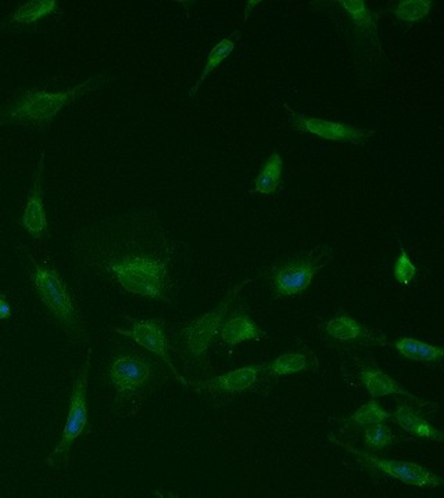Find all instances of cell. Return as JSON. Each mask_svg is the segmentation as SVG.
<instances>
[{
    "label": "cell",
    "mask_w": 444,
    "mask_h": 498,
    "mask_svg": "<svg viewBox=\"0 0 444 498\" xmlns=\"http://www.w3.org/2000/svg\"><path fill=\"white\" fill-rule=\"evenodd\" d=\"M83 266L107 275L131 294L173 303L179 248L155 209L106 217L74 234Z\"/></svg>",
    "instance_id": "6da1fadb"
},
{
    "label": "cell",
    "mask_w": 444,
    "mask_h": 498,
    "mask_svg": "<svg viewBox=\"0 0 444 498\" xmlns=\"http://www.w3.org/2000/svg\"><path fill=\"white\" fill-rule=\"evenodd\" d=\"M335 257L329 245H318L309 251L299 252L275 263L269 272V284L277 298L302 294L312 284L315 275L322 272Z\"/></svg>",
    "instance_id": "7a4b0ae2"
},
{
    "label": "cell",
    "mask_w": 444,
    "mask_h": 498,
    "mask_svg": "<svg viewBox=\"0 0 444 498\" xmlns=\"http://www.w3.org/2000/svg\"><path fill=\"white\" fill-rule=\"evenodd\" d=\"M98 78H88L73 89L63 93H49L45 90H30L16 105L4 114H0V123H24V125H45L49 123L63 108L73 101L87 95L99 86Z\"/></svg>",
    "instance_id": "3957f363"
},
{
    "label": "cell",
    "mask_w": 444,
    "mask_h": 498,
    "mask_svg": "<svg viewBox=\"0 0 444 498\" xmlns=\"http://www.w3.org/2000/svg\"><path fill=\"white\" fill-rule=\"evenodd\" d=\"M28 257L34 265L32 280L39 292L40 300L65 333L77 335L82 330V321L72 291L68 290L62 277L55 270L42 266L31 254H28Z\"/></svg>",
    "instance_id": "277c9868"
},
{
    "label": "cell",
    "mask_w": 444,
    "mask_h": 498,
    "mask_svg": "<svg viewBox=\"0 0 444 498\" xmlns=\"http://www.w3.org/2000/svg\"><path fill=\"white\" fill-rule=\"evenodd\" d=\"M156 376L158 364L139 350L123 353L110 366L111 385L115 386L120 401H132L145 396L155 385Z\"/></svg>",
    "instance_id": "5b68a950"
},
{
    "label": "cell",
    "mask_w": 444,
    "mask_h": 498,
    "mask_svg": "<svg viewBox=\"0 0 444 498\" xmlns=\"http://www.w3.org/2000/svg\"><path fill=\"white\" fill-rule=\"evenodd\" d=\"M252 282L253 280L249 278L246 282H242L241 284L234 287V290H231L226 300H222L216 309L210 310L198 320L192 321L191 325H186L181 331L179 341L185 348L188 356H191L192 360L198 361V363L206 360L214 336L219 333L224 318L229 313V308L238 297L239 292Z\"/></svg>",
    "instance_id": "8992f818"
},
{
    "label": "cell",
    "mask_w": 444,
    "mask_h": 498,
    "mask_svg": "<svg viewBox=\"0 0 444 498\" xmlns=\"http://www.w3.org/2000/svg\"><path fill=\"white\" fill-rule=\"evenodd\" d=\"M90 353L88 350L87 361L83 364L80 373L75 374L73 381L72 401H70V411H68L67 421H65L64 431H63L62 441L53 450L49 457V462L56 459H63L67 456V452L73 446L77 437L82 434L88 421V374L90 367Z\"/></svg>",
    "instance_id": "52a82bcc"
},
{
    "label": "cell",
    "mask_w": 444,
    "mask_h": 498,
    "mask_svg": "<svg viewBox=\"0 0 444 498\" xmlns=\"http://www.w3.org/2000/svg\"><path fill=\"white\" fill-rule=\"evenodd\" d=\"M329 439L357 456L363 461V464L367 465V467L377 469V471L382 472L388 477L407 483V485H413L416 487H438L443 482L440 477L429 472L426 468L421 467V465L413 464V462L396 461V460L378 459L370 452H361V450L354 449L349 444L337 441L333 436H329Z\"/></svg>",
    "instance_id": "ba28073f"
},
{
    "label": "cell",
    "mask_w": 444,
    "mask_h": 498,
    "mask_svg": "<svg viewBox=\"0 0 444 498\" xmlns=\"http://www.w3.org/2000/svg\"><path fill=\"white\" fill-rule=\"evenodd\" d=\"M284 108L286 110L287 116H289V123L292 128L302 131V133L320 136V138L327 139V140L363 146L375 133L373 131L355 128L353 125L320 120V118H312V116L310 118V116L303 115V114H297L287 105H285Z\"/></svg>",
    "instance_id": "9c48e42d"
},
{
    "label": "cell",
    "mask_w": 444,
    "mask_h": 498,
    "mask_svg": "<svg viewBox=\"0 0 444 498\" xmlns=\"http://www.w3.org/2000/svg\"><path fill=\"white\" fill-rule=\"evenodd\" d=\"M121 335L128 336L135 341L139 346H142L146 350L155 353L166 364L179 383L188 386V381L184 378L176 370L170 355H168V343H166V330H164V321L160 318H150V320H132L131 330H117Z\"/></svg>",
    "instance_id": "30bf717a"
},
{
    "label": "cell",
    "mask_w": 444,
    "mask_h": 498,
    "mask_svg": "<svg viewBox=\"0 0 444 498\" xmlns=\"http://www.w3.org/2000/svg\"><path fill=\"white\" fill-rule=\"evenodd\" d=\"M45 150L40 151L39 161H38L37 171L34 173V183H32L31 193L28 197L27 207L21 217V224L32 237L39 239L47 229V211L44 205V169Z\"/></svg>",
    "instance_id": "8fae6325"
},
{
    "label": "cell",
    "mask_w": 444,
    "mask_h": 498,
    "mask_svg": "<svg viewBox=\"0 0 444 498\" xmlns=\"http://www.w3.org/2000/svg\"><path fill=\"white\" fill-rule=\"evenodd\" d=\"M264 367L250 366L238 368L216 378L203 379V381H188V386L196 391L211 392V393L235 394L249 391L256 385L257 379L261 376Z\"/></svg>",
    "instance_id": "7c38bea8"
},
{
    "label": "cell",
    "mask_w": 444,
    "mask_h": 498,
    "mask_svg": "<svg viewBox=\"0 0 444 498\" xmlns=\"http://www.w3.org/2000/svg\"><path fill=\"white\" fill-rule=\"evenodd\" d=\"M266 333L256 325L252 318L247 317L243 313L232 316L228 320L222 323L219 328V336L221 340L229 346L238 345L250 340H261Z\"/></svg>",
    "instance_id": "4fadbf2b"
},
{
    "label": "cell",
    "mask_w": 444,
    "mask_h": 498,
    "mask_svg": "<svg viewBox=\"0 0 444 498\" xmlns=\"http://www.w3.org/2000/svg\"><path fill=\"white\" fill-rule=\"evenodd\" d=\"M361 381L364 384L367 391L370 392L371 398L372 399L382 398V396H388V394H400V396H405V398L415 401L420 406H428L429 404L428 401H421L420 398H416L410 392L405 391L396 383L395 379L390 378V376H386L385 373L377 370V368L367 370L361 374Z\"/></svg>",
    "instance_id": "5bb4252c"
},
{
    "label": "cell",
    "mask_w": 444,
    "mask_h": 498,
    "mask_svg": "<svg viewBox=\"0 0 444 498\" xmlns=\"http://www.w3.org/2000/svg\"><path fill=\"white\" fill-rule=\"evenodd\" d=\"M392 418L395 419L396 424L400 425V428L414 436L428 437V439L438 442L443 441V434L433 428L432 425H429L425 419L421 418L415 413V409L408 404L397 406L395 414H392Z\"/></svg>",
    "instance_id": "9a60e30c"
},
{
    "label": "cell",
    "mask_w": 444,
    "mask_h": 498,
    "mask_svg": "<svg viewBox=\"0 0 444 498\" xmlns=\"http://www.w3.org/2000/svg\"><path fill=\"white\" fill-rule=\"evenodd\" d=\"M282 171H284V161H282L281 156L275 151L260 171L252 193L266 194V196L275 193L281 184Z\"/></svg>",
    "instance_id": "2e32d148"
},
{
    "label": "cell",
    "mask_w": 444,
    "mask_h": 498,
    "mask_svg": "<svg viewBox=\"0 0 444 498\" xmlns=\"http://www.w3.org/2000/svg\"><path fill=\"white\" fill-rule=\"evenodd\" d=\"M310 368H312V361H310L309 356L304 355L302 351H287L264 367V371L269 376H285L302 373Z\"/></svg>",
    "instance_id": "e0dca14e"
},
{
    "label": "cell",
    "mask_w": 444,
    "mask_h": 498,
    "mask_svg": "<svg viewBox=\"0 0 444 498\" xmlns=\"http://www.w3.org/2000/svg\"><path fill=\"white\" fill-rule=\"evenodd\" d=\"M396 348L405 358L415 361H440L444 356L441 346L429 345L414 338H401L396 342Z\"/></svg>",
    "instance_id": "ac0fdd59"
},
{
    "label": "cell",
    "mask_w": 444,
    "mask_h": 498,
    "mask_svg": "<svg viewBox=\"0 0 444 498\" xmlns=\"http://www.w3.org/2000/svg\"><path fill=\"white\" fill-rule=\"evenodd\" d=\"M238 34L239 31H235V34L231 35V37L219 40V42L217 43L216 47L211 50L210 55H209V58H207V63L206 65H204V70L203 72H201V78H199L196 85H194L193 88H192L191 92H189V97H194V95L199 92V88H201V83L206 80V78L209 77L211 72H214V71L217 70V67H218V65L221 64V63L224 62V60H226V58L228 57L232 52H234L235 45H236L234 37H236Z\"/></svg>",
    "instance_id": "d6986e66"
},
{
    "label": "cell",
    "mask_w": 444,
    "mask_h": 498,
    "mask_svg": "<svg viewBox=\"0 0 444 498\" xmlns=\"http://www.w3.org/2000/svg\"><path fill=\"white\" fill-rule=\"evenodd\" d=\"M392 418V413H388L382 409L375 399H371L367 404L360 407V409L347 419L350 426L353 428H361V426H370V425L382 424L386 419Z\"/></svg>",
    "instance_id": "ffe728a7"
},
{
    "label": "cell",
    "mask_w": 444,
    "mask_h": 498,
    "mask_svg": "<svg viewBox=\"0 0 444 498\" xmlns=\"http://www.w3.org/2000/svg\"><path fill=\"white\" fill-rule=\"evenodd\" d=\"M55 0H40V2H30L22 4L16 14L13 17V21L17 24H34L38 20L49 16L56 10Z\"/></svg>",
    "instance_id": "44dd1931"
},
{
    "label": "cell",
    "mask_w": 444,
    "mask_h": 498,
    "mask_svg": "<svg viewBox=\"0 0 444 498\" xmlns=\"http://www.w3.org/2000/svg\"><path fill=\"white\" fill-rule=\"evenodd\" d=\"M327 333L335 340L350 342V341L360 338L363 327L354 318L349 317V316H339V317L328 321Z\"/></svg>",
    "instance_id": "7402d4cb"
},
{
    "label": "cell",
    "mask_w": 444,
    "mask_h": 498,
    "mask_svg": "<svg viewBox=\"0 0 444 498\" xmlns=\"http://www.w3.org/2000/svg\"><path fill=\"white\" fill-rule=\"evenodd\" d=\"M432 2L429 0H411V2H401L395 7V16L400 21L414 22L423 17L431 12Z\"/></svg>",
    "instance_id": "603a6c76"
},
{
    "label": "cell",
    "mask_w": 444,
    "mask_h": 498,
    "mask_svg": "<svg viewBox=\"0 0 444 498\" xmlns=\"http://www.w3.org/2000/svg\"><path fill=\"white\" fill-rule=\"evenodd\" d=\"M396 441L395 435L383 424L370 425L364 431V442L371 450H382Z\"/></svg>",
    "instance_id": "cb8c5ba5"
},
{
    "label": "cell",
    "mask_w": 444,
    "mask_h": 498,
    "mask_svg": "<svg viewBox=\"0 0 444 498\" xmlns=\"http://www.w3.org/2000/svg\"><path fill=\"white\" fill-rule=\"evenodd\" d=\"M415 274V265L411 262L410 257H408L407 252H406L405 247L401 245L400 257H398L395 266L396 280H397L400 284H408V283L413 282Z\"/></svg>",
    "instance_id": "d4e9b609"
},
{
    "label": "cell",
    "mask_w": 444,
    "mask_h": 498,
    "mask_svg": "<svg viewBox=\"0 0 444 498\" xmlns=\"http://www.w3.org/2000/svg\"><path fill=\"white\" fill-rule=\"evenodd\" d=\"M343 7L347 10L350 16L354 20L357 25H367L370 22V12L367 10L364 2H342Z\"/></svg>",
    "instance_id": "484cf974"
},
{
    "label": "cell",
    "mask_w": 444,
    "mask_h": 498,
    "mask_svg": "<svg viewBox=\"0 0 444 498\" xmlns=\"http://www.w3.org/2000/svg\"><path fill=\"white\" fill-rule=\"evenodd\" d=\"M12 315V308H10L9 300L4 294L0 292V321L6 320Z\"/></svg>",
    "instance_id": "4316f807"
},
{
    "label": "cell",
    "mask_w": 444,
    "mask_h": 498,
    "mask_svg": "<svg viewBox=\"0 0 444 498\" xmlns=\"http://www.w3.org/2000/svg\"><path fill=\"white\" fill-rule=\"evenodd\" d=\"M153 494H155L156 497L158 498H178V495L174 494L173 492H168L166 493V494H163V493L158 492V490H155V492H153Z\"/></svg>",
    "instance_id": "83f0119b"
}]
</instances>
